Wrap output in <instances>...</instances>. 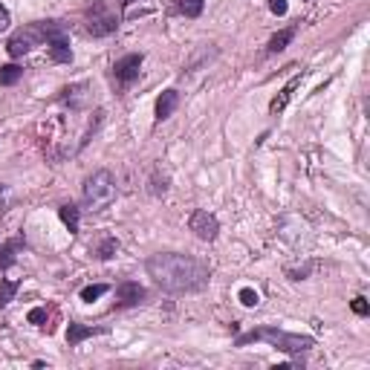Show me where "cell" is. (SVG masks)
Listing matches in <instances>:
<instances>
[{
	"instance_id": "44dd1931",
	"label": "cell",
	"mask_w": 370,
	"mask_h": 370,
	"mask_svg": "<svg viewBox=\"0 0 370 370\" xmlns=\"http://www.w3.org/2000/svg\"><path fill=\"white\" fill-rule=\"evenodd\" d=\"M18 295V281H0V310H6Z\"/></svg>"
},
{
	"instance_id": "2e32d148",
	"label": "cell",
	"mask_w": 370,
	"mask_h": 370,
	"mask_svg": "<svg viewBox=\"0 0 370 370\" xmlns=\"http://www.w3.org/2000/svg\"><path fill=\"white\" fill-rule=\"evenodd\" d=\"M295 29H298V27H286V29H281V32H275L272 38H269V44H266V55H278V53H284V49L292 44V38H295Z\"/></svg>"
},
{
	"instance_id": "484cf974",
	"label": "cell",
	"mask_w": 370,
	"mask_h": 370,
	"mask_svg": "<svg viewBox=\"0 0 370 370\" xmlns=\"http://www.w3.org/2000/svg\"><path fill=\"white\" fill-rule=\"evenodd\" d=\"M266 6H269V12L278 15V18H284V15H286V9H289L286 0H266Z\"/></svg>"
},
{
	"instance_id": "83f0119b",
	"label": "cell",
	"mask_w": 370,
	"mask_h": 370,
	"mask_svg": "<svg viewBox=\"0 0 370 370\" xmlns=\"http://www.w3.org/2000/svg\"><path fill=\"white\" fill-rule=\"evenodd\" d=\"M6 27H9V12H6V6H0V32Z\"/></svg>"
},
{
	"instance_id": "cb8c5ba5",
	"label": "cell",
	"mask_w": 370,
	"mask_h": 370,
	"mask_svg": "<svg viewBox=\"0 0 370 370\" xmlns=\"http://www.w3.org/2000/svg\"><path fill=\"white\" fill-rule=\"evenodd\" d=\"M258 301H260V298H258V292H255L252 286H243V289H240V304H243V307H258Z\"/></svg>"
},
{
	"instance_id": "d4e9b609",
	"label": "cell",
	"mask_w": 370,
	"mask_h": 370,
	"mask_svg": "<svg viewBox=\"0 0 370 370\" xmlns=\"http://www.w3.org/2000/svg\"><path fill=\"white\" fill-rule=\"evenodd\" d=\"M312 272V263H304L301 269H286V275H289V281H304L307 275Z\"/></svg>"
},
{
	"instance_id": "9c48e42d",
	"label": "cell",
	"mask_w": 370,
	"mask_h": 370,
	"mask_svg": "<svg viewBox=\"0 0 370 370\" xmlns=\"http://www.w3.org/2000/svg\"><path fill=\"white\" fill-rule=\"evenodd\" d=\"M87 84L84 81H79V84H70V87H64L61 93H58V102L64 105V107H70V113H79V110H84L87 107Z\"/></svg>"
},
{
	"instance_id": "ffe728a7",
	"label": "cell",
	"mask_w": 370,
	"mask_h": 370,
	"mask_svg": "<svg viewBox=\"0 0 370 370\" xmlns=\"http://www.w3.org/2000/svg\"><path fill=\"white\" fill-rule=\"evenodd\" d=\"M49 315H53V312H49L46 307H35V310H29V324H35V327H41V330H46V333H53L55 327L53 324H49Z\"/></svg>"
},
{
	"instance_id": "7a4b0ae2",
	"label": "cell",
	"mask_w": 370,
	"mask_h": 370,
	"mask_svg": "<svg viewBox=\"0 0 370 370\" xmlns=\"http://www.w3.org/2000/svg\"><path fill=\"white\" fill-rule=\"evenodd\" d=\"M252 341H266V344H272L275 350L281 353H289V356H301L307 353L315 338L312 336H301V333H284L278 327H258V330H249V333H243L237 336V348H246V344H252Z\"/></svg>"
},
{
	"instance_id": "5bb4252c",
	"label": "cell",
	"mask_w": 370,
	"mask_h": 370,
	"mask_svg": "<svg viewBox=\"0 0 370 370\" xmlns=\"http://www.w3.org/2000/svg\"><path fill=\"white\" fill-rule=\"evenodd\" d=\"M177 107H180V93L177 90H162L159 98H157V121L171 119Z\"/></svg>"
},
{
	"instance_id": "d6986e66",
	"label": "cell",
	"mask_w": 370,
	"mask_h": 370,
	"mask_svg": "<svg viewBox=\"0 0 370 370\" xmlns=\"http://www.w3.org/2000/svg\"><path fill=\"white\" fill-rule=\"evenodd\" d=\"M20 79H23V67H18V64H4V67H0V84H4V87H15Z\"/></svg>"
},
{
	"instance_id": "7402d4cb",
	"label": "cell",
	"mask_w": 370,
	"mask_h": 370,
	"mask_svg": "<svg viewBox=\"0 0 370 370\" xmlns=\"http://www.w3.org/2000/svg\"><path fill=\"white\" fill-rule=\"evenodd\" d=\"M147 191H151L154 197H162L168 191V174H162L159 168H154V174H151V185H147Z\"/></svg>"
},
{
	"instance_id": "ba28073f",
	"label": "cell",
	"mask_w": 370,
	"mask_h": 370,
	"mask_svg": "<svg viewBox=\"0 0 370 370\" xmlns=\"http://www.w3.org/2000/svg\"><path fill=\"white\" fill-rule=\"evenodd\" d=\"M142 64H145V55L142 53H131L125 58H119L113 64V79L119 87H131L136 79H139V72H142Z\"/></svg>"
},
{
	"instance_id": "3957f363",
	"label": "cell",
	"mask_w": 370,
	"mask_h": 370,
	"mask_svg": "<svg viewBox=\"0 0 370 370\" xmlns=\"http://www.w3.org/2000/svg\"><path fill=\"white\" fill-rule=\"evenodd\" d=\"M116 180H113V174L107 168H98V171H93V174L84 180V185H81V197H84V206H87V211H105V209H110L113 206V200H116Z\"/></svg>"
},
{
	"instance_id": "7c38bea8",
	"label": "cell",
	"mask_w": 370,
	"mask_h": 370,
	"mask_svg": "<svg viewBox=\"0 0 370 370\" xmlns=\"http://www.w3.org/2000/svg\"><path fill=\"white\" fill-rule=\"evenodd\" d=\"M23 249H27V237H23V234H18V237H12L6 243H0V269H9Z\"/></svg>"
},
{
	"instance_id": "4316f807",
	"label": "cell",
	"mask_w": 370,
	"mask_h": 370,
	"mask_svg": "<svg viewBox=\"0 0 370 370\" xmlns=\"http://www.w3.org/2000/svg\"><path fill=\"white\" fill-rule=\"evenodd\" d=\"M353 312H356V315H367V312H370L367 298H362V295H359V298H353Z\"/></svg>"
},
{
	"instance_id": "4fadbf2b",
	"label": "cell",
	"mask_w": 370,
	"mask_h": 370,
	"mask_svg": "<svg viewBox=\"0 0 370 370\" xmlns=\"http://www.w3.org/2000/svg\"><path fill=\"white\" fill-rule=\"evenodd\" d=\"M107 327H87V324H76V322H70L67 327V344L70 348H79V344L84 338H93V336H105Z\"/></svg>"
},
{
	"instance_id": "6da1fadb",
	"label": "cell",
	"mask_w": 370,
	"mask_h": 370,
	"mask_svg": "<svg viewBox=\"0 0 370 370\" xmlns=\"http://www.w3.org/2000/svg\"><path fill=\"white\" fill-rule=\"evenodd\" d=\"M145 272L154 278L157 286L174 295L203 292L211 278V266L194 255L183 252H157L145 260Z\"/></svg>"
},
{
	"instance_id": "f1b7e54d",
	"label": "cell",
	"mask_w": 370,
	"mask_h": 370,
	"mask_svg": "<svg viewBox=\"0 0 370 370\" xmlns=\"http://www.w3.org/2000/svg\"><path fill=\"white\" fill-rule=\"evenodd\" d=\"M4 191H6V188H4V183H0V200H4Z\"/></svg>"
},
{
	"instance_id": "f546056e",
	"label": "cell",
	"mask_w": 370,
	"mask_h": 370,
	"mask_svg": "<svg viewBox=\"0 0 370 370\" xmlns=\"http://www.w3.org/2000/svg\"><path fill=\"white\" fill-rule=\"evenodd\" d=\"M121 4H133V0H121Z\"/></svg>"
},
{
	"instance_id": "52a82bcc",
	"label": "cell",
	"mask_w": 370,
	"mask_h": 370,
	"mask_svg": "<svg viewBox=\"0 0 370 370\" xmlns=\"http://www.w3.org/2000/svg\"><path fill=\"white\" fill-rule=\"evenodd\" d=\"M188 229L200 237V240H206V243H211V240H217V234H220V220L211 214V211H206V209H197V211H191V217H188Z\"/></svg>"
},
{
	"instance_id": "5b68a950",
	"label": "cell",
	"mask_w": 370,
	"mask_h": 370,
	"mask_svg": "<svg viewBox=\"0 0 370 370\" xmlns=\"http://www.w3.org/2000/svg\"><path fill=\"white\" fill-rule=\"evenodd\" d=\"M41 44H46V27H44V20H35V23H29V27L18 29V32L9 38L6 53H9L12 58H23V55L32 53V49L41 46Z\"/></svg>"
},
{
	"instance_id": "e0dca14e",
	"label": "cell",
	"mask_w": 370,
	"mask_h": 370,
	"mask_svg": "<svg viewBox=\"0 0 370 370\" xmlns=\"http://www.w3.org/2000/svg\"><path fill=\"white\" fill-rule=\"evenodd\" d=\"M58 217H61V223L70 229V234H79V223H81V211H79V206L64 203V206L58 209Z\"/></svg>"
},
{
	"instance_id": "8fae6325",
	"label": "cell",
	"mask_w": 370,
	"mask_h": 370,
	"mask_svg": "<svg viewBox=\"0 0 370 370\" xmlns=\"http://www.w3.org/2000/svg\"><path fill=\"white\" fill-rule=\"evenodd\" d=\"M301 81H304V72H295V76L281 87V93L272 98V102H269V113L272 116H278V113H284L286 110V105L292 102V95H295V90L301 87Z\"/></svg>"
},
{
	"instance_id": "277c9868",
	"label": "cell",
	"mask_w": 370,
	"mask_h": 370,
	"mask_svg": "<svg viewBox=\"0 0 370 370\" xmlns=\"http://www.w3.org/2000/svg\"><path fill=\"white\" fill-rule=\"evenodd\" d=\"M81 23L90 38H107L119 29V12L110 6V0H90L81 15Z\"/></svg>"
},
{
	"instance_id": "ac0fdd59",
	"label": "cell",
	"mask_w": 370,
	"mask_h": 370,
	"mask_svg": "<svg viewBox=\"0 0 370 370\" xmlns=\"http://www.w3.org/2000/svg\"><path fill=\"white\" fill-rule=\"evenodd\" d=\"M203 6H206V0H174V12L191 20L203 15Z\"/></svg>"
},
{
	"instance_id": "9a60e30c",
	"label": "cell",
	"mask_w": 370,
	"mask_h": 370,
	"mask_svg": "<svg viewBox=\"0 0 370 370\" xmlns=\"http://www.w3.org/2000/svg\"><path fill=\"white\" fill-rule=\"evenodd\" d=\"M90 252L98 258V260H110L116 252H119V240L113 234H102L93 246H90Z\"/></svg>"
},
{
	"instance_id": "8992f818",
	"label": "cell",
	"mask_w": 370,
	"mask_h": 370,
	"mask_svg": "<svg viewBox=\"0 0 370 370\" xmlns=\"http://www.w3.org/2000/svg\"><path fill=\"white\" fill-rule=\"evenodd\" d=\"M46 27V49L49 58L55 64H70L72 61V49H70V38H67V27L61 20H44Z\"/></svg>"
},
{
	"instance_id": "30bf717a",
	"label": "cell",
	"mask_w": 370,
	"mask_h": 370,
	"mask_svg": "<svg viewBox=\"0 0 370 370\" xmlns=\"http://www.w3.org/2000/svg\"><path fill=\"white\" fill-rule=\"evenodd\" d=\"M145 286L136 281H121L116 286V307H139L145 301Z\"/></svg>"
},
{
	"instance_id": "603a6c76",
	"label": "cell",
	"mask_w": 370,
	"mask_h": 370,
	"mask_svg": "<svg viewBox=\"0 0 370 370\" xmlns=\"http://www.w3.org/2000/svg\"><path fill=\"white\" fill-rule=\"evenodd\" d=\"M105 292H110V286L107 284H90V286H84L79 295H81V301H87V304H93V301H98Z\"/></svg>"
}]
</instances>
